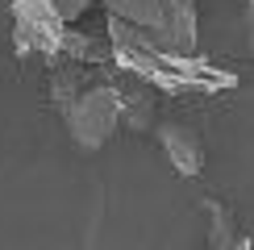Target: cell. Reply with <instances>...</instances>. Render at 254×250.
I'll list each match as a JSON object with an SVG mask.
<instances>
[{
  "label": "cell",
  "instance_id": "1",
  "mask_svg": "<svg viewBox=\"0 0 254 250\" xmlns=\"http://www.w3.org/2000/svg\"><path fill=\"white\" fill-rule=\"evenodd\" d=\"M104 38L113 46V62H121L129 75H137L150 92H167V96H217V92L238 88V75L225 67H213L208 59H179L154 46V38L137 25L109 17L104 21Z\"/></svg>",
  "mask_w": 254,
  "mask_h": 250
},
{
  "label": "cell",
  "instance_id": "7",
  "mask_svg": "<svg viewBox=\"0 0 254 250\" xmlns=\"http://www.w3.org/2000/svg\"><path fill=\"white\" fill-rule=\"evenodd\" d=\"M100 8L109 17L125 21V25H137L146 34L158 29V0H100Z\"/></svg>",
  "mask_w": 254,
  "mask_h": 250
},
{
  "label": "cell",
  "instance_id": "9",
  "mask_svg": "<svg viewBox=\"0 0 254 250\" xmlns=\"http://www.w3.org/2000/svg\"><path fill=\"white\" fill-rule=\"evenodd\" d=\"M50 4H55V13L63 17V25L71 29L79 17H88V8H96L100 0H50Z\"/></svg>",
  "mask_w": 254,
  "mask_h": 250
},
{
  "label": "cell",
  "instance_id": "5",
  "mask_svg": "<svg viewBox=\"0 0 254 250\" xmlns=\"http://www.w3.org/2000/svg\"><path fill=\"white\" fill-rule=\"evenodd\" d=\"M154 142H158V150L167 154V163H171L175 175L196 180V175L204 171V142H200V133L192 129V125L158 121L154 125Z\"/></svg>",
  "mask_w": 254,
  "mask_h": 250
},
{
  "label": "cell",
  "instance_id": "3",
  "mask_svg": "<svg viewBox=\"0 0 254 250\" xmlns=\"http://www.w3.org/2000/svg\"><path fill=\"white\" fill-rule=\"evenodd\" d=\"M63 34H67V25L50 0H13V50L21 59L55 62Z\"/></svg>",
  "mask_w": 254,
  "mask_h": 250
},
{
  "label": "cell",
  "instance_id": "4",
  "mask_svg": "<svg viewBox=\"0 0 254 250\" xmlns=\"http://www.w3.org/2000/svg\"><path fill=\"white\" fill-rule=\"evenodd\" d=\"M196 0H158V29H154V46L167 50V55L192 59L196 55Z\"/></svg>",
  "mask_w": 254,
  "mask_h": 250
},
{
  "label": "cell",
  "instance_id": "10",
  "mask_svg": "<svg viewBox=\"0 0 254 250\" xmlns=\"http://www.w3.org/2000/svg\"><path fill=\"white\" fill-rule=\"evenodd\" d=\"M246 46H250V59H254V0H246Z\"/></svg>",
  "mask_w": 254,
  "mask_h": 250
},
{
  "label": "cell",
  "instance_id": "2",
  "mask_svg": "<svg viewBox=\"0 0 254 250\" xmlns=\"http://www.w3.org/2000/svg\"><path fill=\"white\" fill-rule=\"evenodd\" d=\"M63 121H67L71 142L79 146L83 154H96L100 146L113 142V133L121 129V88L117 83H88L75 100L63 109Z\"/></svg>",
  "mask_w": 254,
  "mask_h": 250
},
{
  "label": "cell",
  "instance_id": "8",
  "mask_svg": "<svg viewBox=\"0 0 254 250\" xmlns=\"http://www.w3.org/2000/svg\"><path fill=\"white\" fill-rule=\"evenodd\" d=\"M121 125H129V129H150V125H154V100H150V92H133V96L121 92Z\"/></svg>",
  "mask_w": 254,
  "mask_h": 250
},
{
  "label": "cell",
  "instance_id": "6",
  "mask_svg": "<svg viewBox=\"0 0 254 250\" xmlns=\"http://www.w3.org/2000/svg\"><path fill=\"white\" fill-rule=\"evenodd\" d=\"M204 221H208V238H204V246H208V250H254V246H250V238L238 229L234 213H229L225 204L204 200Z\"/></svg>",
  "mask_w": 254,
  "mask_h": 250
}]
</instances>
